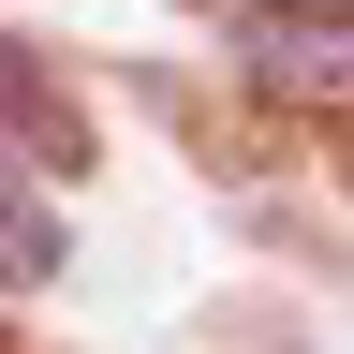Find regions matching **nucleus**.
<instances>
[{
    "instance_id": "f257e3e1",
    "label": "nucleus",
    "mask_w": 354,
    "mask_h": 354,
    "mask_svg": "<svg viewBox=\"0 0 354 354\" xmlns=\"http://www.w3.org/2000/svg\"><path fill=\"white\" fill-rule=\"evenodd\" d=\"M236 59L266 104L295 118H354V15H310V0H236Z\"/></svg>"
},
{
    "instance_id": "f03ea898",
    "label": "nucleus",
    "mask_w": 354,
    "mask_h": 354,
    "mask_svg": "<svg viewBox=\"0 0 354 354\" xmlns=\"http://www.w3.org/2000/svg\"><path fill=\"white\" fill-rule=\"evenodd\" d=\"M310 15H354V0H310Z\"/></svg>"
}]
</instances>
